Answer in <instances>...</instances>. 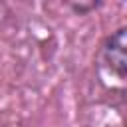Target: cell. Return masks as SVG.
<instances>
[{
    "instance_id": "obj_2",
    "label": "cell",
    "mask_w": 127,
    "mask_h": 127,
    "mask_svg": "<svg viewBox=\"0 0 127 127\" xmlns=\"http://www.w3.org/2000/svg\"><path fill=\"white\" fill-rule=\"evenodd\" d=\"M75 12H87V10H91V8H95L97 4L95 2H91V4H69Z\"/></svg>"
},
{
    "instance_id": "obj_1",
    "label": "cell",
    "mask_w": 127,
    "mask_h": 127,
    "mask_svg": "<svg viewBox=\"0 0 127 127\" xmlns=\"http://www.w3.org/2000/svg\"><path fill=\"white\" fill-rule=\"evenodd\" d=\"M125 28H119L111 36L105 38V42L99 48L97 54V73L105 87L109 89H125L127 81V56H125Z\"/></svg>"
}]
</instances>
